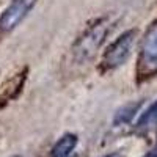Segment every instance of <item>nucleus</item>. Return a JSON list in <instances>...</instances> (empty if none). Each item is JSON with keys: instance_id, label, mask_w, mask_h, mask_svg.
Segmentation results:
<instances>
[{"instance_id": "nucleus-6", "label": "nucleus", "mask_w": 157, "mask_h": 157, "mask_svg": "<svg viewBox=\"0 0 157 157\" xmlns=\"http://www.w3.org/2000/svg\"><path fill=\"white\" fill-rule=\"evenodd\" d=\"M138 127L140 129H152V127H157V102H154L152 105L140 116Z\"/></svg>"}, {"instance_id": "nucleus-3", "label": "nucleus", "mask_w": 157, "mask_h": 157, "mask_svg": "<svg viewBox=\"0 0 157 157\" xmlns=\"http://www.w3.org/2000/svg\"><path fill=\"white\" fill-rule=\"evenodd\" d=\"M137 39V30H129L123 33L116 41L107 49L104 55V68L105 69H116L121 64L126 63V60L132 54V49Z\"/></svg>"}, {"instance_id": "nucleus-8", "label": "nucleus", "mask_w": 157, "mask_h": 157, "mask_svg": "<svg viewBox=\"0 0 157 157\" xmlns=\"http://www.w3.org/2000/svg\"><path fill=\"white\" fill-rule=\"evenodd\" d=\"M145 157H157V149H154V151H151V152H148Z\"/></svg>"}, {"instance_id": "nucleus-4", "label": "nucleus", "mask_w": 157, "mask_h": 157, "mask_svg": "<svg viewBox=\"0 0 157 157\" xmlns=\"http://www.w3.org/2000/svg\"><path fill=\"white\" fill-rule=\"evenodd\" d=\"M36 0H11V3L5 8L0 16V32L6 33L16 29L32 11Z\"/></svg>"}, {"instance_id": "nucleus-9", "label": "nucleus", "mask_w": 157, "mask_h": 157, "mask_svg": "<svg viewBox=\"0 0 157 157\" xmlns=\"http://www.w3.org/2000/svg\"><path fill=\"white\" fill-rule=\"evenodd\" d=\"M105 157H123L120 152H113V154H109V155H105Z\"/></svg>"}, {"instance_id": "nucleus-1", "label": "nucleus", "mask_w": 157, "mask_h": 157, "mask_svg": "<svg viewBox=\"0 0 157 157\" xmlns=\"http://www.w3.org/2000/svg\"><path fill=\"white\" fill-rule=\"evenodd\" d=\"M112 27H113V22L110 19H101L91 25L75 43V47H74L75 60L86 61L93 58L96 55V52L99 50V47L102 46V43L105 41V38L109 36Z\"/></svg>"}, {"instance_id": "nucleus-2", "label": "nucleus", "mask_w": 157, "mask_h": 157, "mask_svg": "<svg viewBox=\"0 0 157 157\" xmlns=\"http://www.w3.org/2000/svg\"><path fill=\"white\" fill-rule=\"evenodd\" d=\"M138 74L145 78L157 74V19L148 27L141 39Z\"/></svg>"}, {"instance_id": "nucleus-5", "label": "nucleus", "mask_w": 157, "mask_h": 157, "mask_svg": "<svg viewBox=\"0 0 157 157\" xmlns=\"http://www.w3.org/2000/svg\"><path fill=\"white\" fill-rule=\"evenodd\" d=\"M77 146V137L72 134L63 135L52 148V157H69V154Z\"/></svg>"}, {"instance_id": "nucleus-7", "label": "nucleus", "mask_w": 157, "mask_h": 157, "mask_svg": "<svg viewBox=\"0 0 157 157\" xmlns=\"http://www.w3.org/2000/svg\"><path fill=\"white\" fill-rule=\"evenodd\" d=\"M140 104H129V105L123 107L121 110H118L116 116H115V123L116 124H126L132 120V116L135 115V112L138 110Z\"/></svg>"}, {"instance_id": "nucleus-10", "label": "nucleus", "mask_w": 157, "mask_h": 157, "mask_svg": "<svg viewBox=\"0 0 157 157\" xmlns=\"http://www.w3.org/2000/svg\"><path fill=\"white\" fill-rule=\"evenodd\" d=\"M13 157H19V155H13Z\"/></svg>"}]
</instances>
